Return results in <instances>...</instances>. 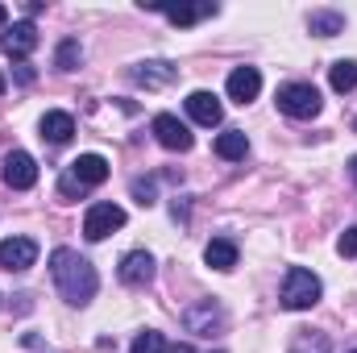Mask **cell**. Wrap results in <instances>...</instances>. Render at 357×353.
<instances>
[{"label":"cell","mask_w":357,"mask_h":353,"mask_svg":"<svg viewBox=\"0 0 357 353\" xmlns=\"http://www.w3.org/2000/svg\"><path fill=\"white\" fill-rule=\"evenodd\" d=\"M171 25H195L199 17H216V4H154Z\"/></svg>","instance_id":"16"},{"label":"cell","mask_w":357,"mask_h":353,"mask_svg":"<svg viewBox=\"0 0 357 353\" xmlns=\"http://www.w3.org/2000/svg\"><path fill=\"white\" fill-rule=\"evenodd\" d=\"M337 254H341V258H354V254H357V225L341 233V241H337Z\"/></svg>","instance_id":"26"},{"label":"cell","mask_w":357,"mask_h":353,"mask_svg":"<svg viewBox=\"0 0 357 353\" xmlns=\"http://www.w3.org/2000/svg\"><path fill=\"white\" fill-rule=\"evenodd\" d=\"M349 175H354V183H357V154L349 158Z\"/></svg>","instance_id":"28"},{"label":"cell","mask_w":357,"mask_h":353,"mask_svg":"<svg viewBox=\"0 0 357 353\" xmlns=\"http://www.w3.org/2000/svg\"><path fill=\"white\" fill-rule=\"evenodd\" d=\"M0 50L13 54V59H25L38 50V25L33 21H13L4 33H0Z\"/></svg>","instance_id":"10"},{"label":"cell","mask_w":357,"mask_h":353,"mask_svg":"<svg viewBox=\"0 0 357 353\" xmlns=\"http://www.w3.org/2000/svg\"><path fill=\"white\" fill-rule=\"evenodd\" d=\"M129 353H167V341H162V333H158V329H146V333H137V337H133Z\"/></svg>","instance_id":"22"},{"label":"cell","mask_w":357,"mask_h":353,"mask_svg":"<svg viewBox=\"0 0 357 353\" xmlns=\"http://www.w3.org/2000/svg\"><path fill=\"white\" fill-rule=\"evenodd\" d=\"M0 175H4V183H8L13 191H29V187L38 183V163H33V154H25V150H13V154H4V167H0Z\"/></svg>","instance_id":"8"},{"label":"cell","mask_w":357,"mask_h":353,"mask_svg":"<svg viewBox=\"0 0 357 353\" xmlns=\"http://www.w3.org/2000/svg\"><path fill=\"white\" fill-rule=\"evenodd\" d=\"M354 129H357V121H354Z\"/></svg>","instance_id":"31"},{"label":"cell","mask_w":357,"mask_h":353,"mask_svg":"<svg viewBox=\"0 0 357 353\" xmlns=\"http://www.w3.org/2000/svg\"><path fill=\"white\" fill-rule=\"evenodd\" d=\"M307 29L316 38H337V33H345V13H337V8H312L307 13Z\"/></svg>","instance_id":"17"},{"label":"cell","mask_w":357,"mask_h":353,"mask_svg":"<svg viewBox=\"0 0 357 353\" xmlns=\"http://www.w3.org/2000/svg\"><path fill=\"white\" fill-rule=\"evenodd\" d=\"M150 129H154V137H158V146H167V150H175V154H187L191 146H195V137H191V129L178 121L175 112H158L154 121H150Z\"/></svg>","instance_id":"6"},{"label":"cell","mask_w":357,"mask_h":353,"mask_svg":"<svg viewBox=\"0 0 357 353\" xmlns=\"http://www.w3.org/2000/svg\"><path fill=\"white\" fill-rule=\"evenodd\" d=\"M328 84H333V91H354L357 88V63L354 59H341V63H333L328 67Z\"/></svg>","instance_id":"20"},{"label":"cell","mask_w":357,"mask_h":353,"mask_svg":"<svg viewBox=\"0 0 357 353\" xmlns=\"http://www.w3.org/2000/svg\"><path fill=\"white\" fill-rule=\"evenodd\" d=\"M320 295H324V283H320L307 266H291V270L282 274L278 303H282L287 312H307V308H316V303H320Z\"/></svg>","instance_id":"2"},{"label":"cell","mask_w":357,"mask_h":353,"mask_svg":"<svg viewBox=\"0 0 357 353\" xmlns=\"http://www.w3.org/2000/svg\"><path fill=\"white\" fill-rule=\"evenodd\" d=\"M4 21H8V8H4V4H0V25H4Z\"/></svg>","instance_id":"29"},{"label":"cell","mask_w":357,"mask_h":353,"mask_svg":"<svg viewBox=\"0 0 357 353\" xmlns=\"http://www.w3.org/2000/svg\"><path fill=\"white\" fill-rule=\"evenodd\" d=\"M154 254L150 250H129L125 258H121V266H116V274H121V283L125 287H150L154 283Z\"/></svg>","instance_id":"9"},{"label":"cell","mask_w":357,"mask_h":353,"mask_svg":"<svg viewBox=\"0 0 357 353\" xmlns=\"http://www.w3.org/2000/svg\"><path fill=\"white\" fill-rule=\"evenodd\" d=\"M67 171L79 179L84 187H100V183L108 179V158H104V154H79Z\"/></svg>","instance_id":"15"},{"label":"cell","mask_w":357,"mask_h":353,"mask_svg":"<svg viewBox=\"0 0 357 353\" xmlns=\"http://www.w3.org/2000/svg\"><path fill=\"white\" fill-rule=\"evenodd\" d=\"M187 117H191L195 125L212 129V125H220L225 108H220V100H216L212 91H191V96H187Z\"/></svg>","instance_id":"13"},{"label":"cell","mask_w":357,"mask_h":353,"mask_svg":"<svg viewBox=\"0 0 357 353\" xmlns=\"http://www.w3.org/2000/svg\"><path fill=\"white\" fill-rule=\"evenodd\" d=\"M33 262H38L33 237H4L0 241V270H29Z\"/></svg>","instance_id":"11"},{"label":"cell","mask_w":357,"mask_h":353,"mask_svg":"<svg viewBox=\"0 0 357 353\" xmlns=\"http://www.w3.org/2000/svg\"><path fill=\"white\" fill-rule=\"evenodd\" d=\"M129 80L137 84V88L146 91H162L171 88L178 80V67L175 63H167V59H150V63H133V71H129Z\"/></svg>","instance_id":"7"},{"label":"cell","mask_w":357,"mask_h":353,"mask_svg":"<svg viewBox=\"0 0 357 353\" xmlns=\"http://www.w3.org/2000/svg\"><path fill=\"white\" fill-rule=\"evenodd\" d=\"M225 91H229L233 104H250V100H258V91H262V71H258V67H237V71L229 75Z\"/></svg>","instance_id":"12"},{"label":"cell","mask_w":357,"mask_h":353,"mask_svg":"<svg viewBox=\"0 0 357 353\" xmlns=\"http://www.w3.org/2000/svg\"><path fill=\"white\" fill-rule=\"evenodd\" d=\"M349 353H357V350H349Z\"/></svg>","instance_id":"32"},{"label":"cell","mask_w":357,"mask_h":353,"mask_svg":"<svg viewBox=\"0 0 357 353\" xmlns=\"http://www.w3.org/2000/svg\"><path fill=\"white\" fill-rule=\"evenodd\" d=\"M50 278H54V291H59L71 308H88L91 299H96V291H100L96 266H91L79 250H71V246H59V250L50 254Z\"/></svg>","instance_id":"1"},{"label":"cell","mask_w":357,"mask_h":353,"mask_svg":"<svg viewBox=\"0 0 357 353\" xmlns=\"http://www.w3.org/2000/svg\"><path fill=\"white\" fill-rule=\"evenodd\" d=\"M84 191H88V187H84L79 179L71 175V171H63V179H59V195H63V200H79Z\"/></svg>","instance_id":"25"},{"label":"cell","mask_w":357,"mask_h":353,"mask_svg":"<svg viewBox=\"0 0 357 353\" xmlns=\"http://www.w3.org/2000/svg\"><path fill=\"white\" fill-rule=\"evenodd\" d=\"M4 88H8V84H4V75H0V96H4Z\"/></svg>","instance_id":"30"},{"label":"cell","mask_w":357,"mask_h":353,"mask_svg":"<svg viewBox=\"0 0 357 353\" xmlns=\"http://www.w3.org/2000/svg\"><path fill=\"white\" fill-rule=\"evenodd\" d=\"M204 262L212 270H233L237 266V241L233 237H212L208 250H204Z\"/></svg>","instance_id":"18"},{"label":"cell","mask_w":357,"mask_h":353,"mask_svg":"<svg viewBox=\"0 0 357 353\" xmlns=\"http://www.w3.org/2000/svg\"><path fill=\"white\" fill-rule=\"evenodd\" d=\"M79 59H84V46H79L75 38L59 42V54H54V67H59V71H75V67H79Z\"/></svg>","instance_id":"21"},{"label":"cell","mask_w":357,"mask_h":353,"mask_svg":"<svg viewBox=\"0 0 357 353\" xmlns=\"http://www.w3.org/2000/svg\"><path fill=\"white\" fill-rule=\"evenodd\" d=\"M38 129H42V137H46L50 146H67V142H71V133H75V117H71V112L50 108V112L38 121Z\"/></svg>","instance_id":"14"},{"label":"cell","mask_w":357,"mask_h":353,"mask_svg":"<svg viewBox=\"0 0 357 353\" xmlns=\"http://www.w3.org/2000/svg\"><path fill=\"white\" fill-rule=\"evenodd\" d=\"M133 200H137L142 208H150V204H158V191H154V179H133Z\"/></svg>","instance_id":"24"},{"label":"cell","mask_w":357,"mask_h":353,"mask_svg":"<svg viewBox=\"0 0 357 353\" xmlns=\"http://www.w3.org/2000/svg\"><path fill=\"white\" fill-rule=\"evenodd\" d=\"M183 329L195 333V337H216L225 329V308L216 299H195L187 312H183Z\"/></svg>","instance_id":"4"},{"label":"cell","mask_w":357,"mask_h":353,"mask_svg":"<svg viewBox=\"0 0 357 353\" xmlns=\"http://www.w3.org/2000/svg\"><path fill=\"white\" fill-rule=\"evenodd\" d=\"M225 163H241L245 154H250V137L241 133V129H225L220 137H216V146H212Z\"/></svg>","instance_id":"19"},{"label":"cell","mask_w":357,"mask_h":353,"mask_svg":"<svg viewBox=\"0 0 357 353\" xmlns=\"http://www.w3.org/2000/svg\"><path fill=\"white\" fill-rule=\"evenodd\" d=\"M291 353H328V337H320V333H299L295 345H291Z\"/></svg>","instance_id":"23"},{"label":"cell","mask_w":357,"mask_h":353,"mask_svg":"<svg viewBox=\"0 0 357 353\" xmlns=\"http://www.w3.org/2000/svg\"><path fill=\"white\" fill-rule=\"evenodd\" d=\"M125 220H129V216H125L121 204H108V200H104V204H91L88 216H84V237H88V241H104L108 233L125 229Z\"/></svg>","instance_id":"5"},{"label":"cell","mask_w":357,"mask_h":353,"mask_svg":"<svg viewBox=\"0 0 357 353\" xmlns=\"http://www.w3.org/2000/svg\"><path fill=\"white\" fill-rule=\"evenodd\" d=\"M167 353H195V345H167Z\"/></svg>","instance_id":"27"},{"label":"cell","mask_w":357,"mask_h":353,"mask_svg":"<svg viewBox=\"0 0 357 353\" xmlns=\"http://www.w3.org/2000/svg\"><path fill=\"white\" fill-rule=\"evenodd\" d=\"M274 100H278V108H282L291 121H312V117H320V108H324L320 91L312 88V84H303V80H291V84H282Z\"/></svg>","instance_id":"3"}]
</instances>
